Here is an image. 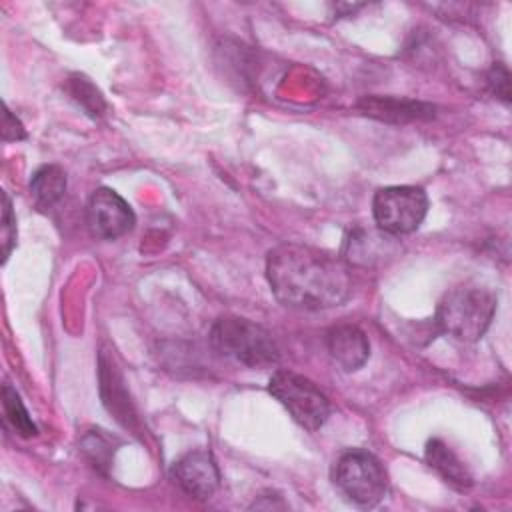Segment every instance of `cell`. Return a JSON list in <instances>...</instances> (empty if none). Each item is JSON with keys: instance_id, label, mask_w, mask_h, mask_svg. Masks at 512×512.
Masks as SVG:
<instances>
[{"instance_id": "obj_19", "label": "cell", "mask_w": 512, "mask_h": 512, "mask_svg": "<svg viewBox=\"0 0 512 512\" xmlns=\"http://www.w3.org/2000/svg\"><path fill=\"white\" fill-rule=\"evenodd\" d=\"M486 84L498 100H502L504 104H510V72L502 62L492 64L486 76Z\"/></svg>"}, {"instance_id": "obj_11", "label": "cell", "mask_w": 512, "mask_h": 512, "mask_svg": "<svg viewBox=\"0 0 512 512\" xmlns=\"http://www.w3.org/2000/svg\"><path fill=\"white\" fill-rule=\"evenodd\" d=\"M392 234H386L378 228V232L356 228L348 234L344 242V262L350 266H372L374 262L388 256L394 248Z\"/></svg>"}, {"instance_id": "obj_16", "label": "cell", "mask_w": 512, "mask_h": 512, "mask_svg": "<svg viewBox=\"0 0 512 512\" xmlns=\"http://www.w3.org/2000/svg\"><path fill=\"white\" fill-rule=\"evenodd\" d=\"M80 448L86 454V458L92 462V466L106 474L116 452L114 438L108 436L104 430H90L82 436Z\"/></svg>"}, {"instance_id": "obj_12", "label": "cell", "mask_w": 512, "mask_h": 512, "mask_svg": "<svg viewBox=\"0 0 512 512\" xmlns=\"http://www.w3.org/2000/svg\"><path fill=\"white\" fill-rule=\"evenodd\" d=\"M358 108L364 114L384 122H412V120H428L434 116L432 104L400 100V98H382V96H366L364 100H360Z\"/></svg>"}, {"instance_id": "obj_3", "label": "cell", "mask_w": 512, "mask_h": 512, "mask_svg": "<svg viewBox=\"0 0 512 512\" xmlns=\"http://www.w3.org/2000/svg\"><path fill=\"white\" fill-rule=\"evenodd\" d=\"M210 346L224 358H230L248 368H270L280 360V348L272 334L240 316L218 318L208 334Z\"/></svg>"}, {"instance_id": "obj_15", "label": "cell", "mask_w": 512, "mask_h": 512, "mask_svg": "<svg viewBox=\"0 0 512 512\" xmlns=\"http://www.w3.org/2000/svg\"><path fill=\"white\" fill-rule=\"evenodd\" d=\"M2 410H4L6 424H10L16 434L24 438H32L38 434V428L32 422L26 406L22 404L18 392L10 384L2 386Z\"/></svg>"}, {"instance_id": "obj_6", "label": "cell", "mask_w": 512, "mask_h": 512, "mask_svg": "<svg viewBox=\"0 0 512 512\" xmlns=\"http://www.w3.org/2000/svg\"><path fill=\"white\" fill-rule=\"evenodd\" d=\"M428 212V196L418 186H386L374 194L372 214L376 226L392 236L420 228Z\"/></svg>"}, {"instance_id": "obj_20", "label": "cell", "mask_w": 512, "mask_h": 512, "mask_svg": "<svg viewBox=\"0 0 512 512\" xmlns=\"http://www.w3.org/2000/svg\"><path fill=\"white\" fill-rule=\"evenodd\" d=\"M24 138H26V130H24L22 122H20L8 108H4L2 140H4V142H12V140H24Z\"/></svg>"}, {"instance_id": "obj_1", "label": "cell", "mask_w": 512, "mask_h": 512, "mask_svg": "<svg viewBox=\"0 0 512 512\" xmlns=\"http://www.w3.org/2000/svg\"><path fill=\"white\" fill-rule=\"evenodd\" d=\"M266 278L276 300L298 310L340 306L352 290L350 266L342 258L294 242L268 252Z\"/></svg>"}, {"instance_id": "obj_17", "label": "cell", "mask_w": 512, "mask_h": 512, "mask_svg": "<svg viewBox=\"0 0 512 512\" xmlns=\"http://www.w3.org/2000/svg\"><path fill=\"white\" fill-rule=\"evenodd\" d=\"M66 90L90 116L104 114L106 102H104L100 90L88 78H84L80 74L70 76L68 82H66Z\"/></svg>"}, {"instance_id": "obj_18", "label": "cell", "mask_w": 512, "mask_h": 512, "mask_svg": "<svg viewBox=\"0 0 512 512\" xmlns=\"http://www.w3.org/2000/svg\"><path fill=\"white\" fill-rule=\"evenodd\" d=\"M2 262L8 260L12 248L16 246V216L12 210V200L6 192H2Z\"/></svg>"}, {"instance_id": "obj_4", "label": "cell", "mask_w": 512, "mask_h": 512, "mask_svg": "<svg viewBox=\"0 0 512 512\" xmlns=\"http://www.w3.org/2000/svg\"><path fill=\"white\" fill-rule=\"evenodd\" d=\"M332 480L348 500L364 508L376 506L388 490V476L382 462L360 448L348 450L336 460Z\"/></svg>"}, {"instance_id": "obj_8", "label": "cell", "mask_w": 512, "mask_h": 512, "mask_svg": "<svg viewBox=\"0 0 512 512\" xmlns=\"http://www.w3.org/2000/svg\"><path fill=\"white\" fill-rule=\"evenodd\" d=\"M170 478L196 500H208L220 486L218 464L206 450H192L178 458L170 468Z\"/></svg>"}, {"instance_id": "obj_9", "label": "cell", "mask_w": 512, "mask_h": 512, "mask_svg": "<svg viewBox=\"0 0 512 512\" xmlns=\"http://www.w3.org/2000/svg\"><path fill=\"white\" fill-rule=\"evenodd\" d=\"M98 366H100V394H102L104 406L108 408L110 414H114V418L122 426L130 430H138V416L134 412L128 390L124 386L122 372L114 362V356L102 350L98 358Z\"/></svg>"}, {"instance_id": "obj_10", "label": "cell", "mask_w": 512, "mask_h": 512, "mask_svg": "<svg viewBox=\"0 0 512 512\" xmlns=\"http://www.w3.org/2000/svg\"><path fill=\"white\" fill-rule=\"evenodd\" d=\"M326 348L330 358L346 372L360 370L370 356V342L354 324L332 326L326 332Z\"/></svg>"}, {"instance_id": "obj_14", "label": "cell", "mask_w": 512, "mask_h": 512, "mask_svg": "<svg viewBox=\"0 0 512 512\" xmlns=\"http://www.w3.org/2000/svg\"><path fill=\"white\" fill-rule=\"evenodd\" d=\"M66 192V174L60 166H40L30 178V194L38 208L54 206Z\"/></svg>"}, {"instance_id": "obj_13", "label": "cell", "mask_w": 512, "mask_h": 512, "mask_svg": "<svg viewBox=\"0 0 512 512\" xmlns=\"http://www.w3.org/2000/svg\"><path fill=\"white\" fill-rule=\"evenodd\" d=\"M426 462L432 470H436L448 484L458 490H466L472 486V476L462 460L438 438L426 444Z\"/></svg>"}, {"instance_id": "obj_7", "label": "cell", "mask_w": 512, "mask_h": 512, "mask_svg": "<svg viewBox=\"0 0 512 512\" xmlns=\"http://www.w3.org/2000/svg\"><path fill=\"white\" fill-rule=\"evenodd\" d=\"M86 224L96 240H116L134 228L136 216L116 190L98 188L88 200Z\"/></svg>"}, {"instance_id": "obj_5", "label": "cell", "mask_w": 512, "mask_h": 512, "mask_svg": "<svg viewBox=\"0 0 512 512\" xmlns=\"http://www.w3.org/2000/svg\"><path fill=\"white\" fill-rule=\"evenodd\" d=\"M268 392L290 412L294 422L316 432L330 416V402L326 394L306 376L292 370H276L270 376Z\"/></svg>"}, {"instance_id": "obj_2", "label": "cell", "mask_w": 512, "mask_h": 512, "mask_svg": "<svg viewBox=\"0 0 512 512\" xmlns=\"http://www.w3.org/2000/svg\"><path fill=\"white\" fill-rule=\"evenodd\" d=\"M494 312L496 294L492 288L478 282H462L440 298L436 324L444 334L460 342H476L486 334Z\"/></svg>"}]
</instances>
